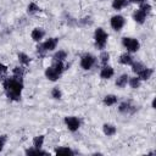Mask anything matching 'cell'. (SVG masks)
<instances>
[{"instance_id":"cell-8","label":"cell","mask_w":156,"mask_h":156,"mask_svg":"<svg viewBox=\"0 0 156 156\" xmlns=\"http://www.w3.org/2000/svg\"><path fill=\"white\" fill-rule=\"evenodd\" d=\"M65 124L69 132H77L80 127V119L76 116H67L65 117Z\"/></svg>"},{"instance_id":"cell-24","label":"cell","mask_w":156,"mask_h":156,"mask_svg":"<svg viewBox=\"0 0 156 156\" xmlns=\"http://www.w3.org/2000/svg\"><path fill=\"white\" fill-rule=\"evenodd\" d=\"M44 135H37V136H34V139H33V146L34 147H41L43 146V144H44Z\"/></svg>"},{"instance_id":"cell-7","label":"cell","mask_w":156,"mask_h":156,"mask_svg":"<svg viewBox=\"0 0 156 156\" xmlns=\"http://www.w3.org/2000/svg\"><path fill=\"white\" fill-rule=\"evenodd\" d=\"M96 63V57L89 52L84 54L82 57H80V67L85 71H89L93 68V66Z\"/></svg>"},{"instance_id":"cell-16","label":"cell","mask_w":156,"mask_h":156,"mask_svg":"<svg viewBox=\"0 0 156 156\" xmlns=\"http://www.w3.org/2000/svg\"><path fill=\"white\" fill-rule=\"evenodd\" d=\"M133 62H134V60H133L132 55L128 52H124L119 56V63H122V65H132Z\"/></svg>"},{"instance_id":"cell-9","label":"cell","mask_w":156,"mask_h":156,"mask_svg":"<svg viewBox=\"0 0 156 156\" xmlns=\"http://www.w3.org/2000/svg\"><path fill=\"white\" fill-rule=\"evenodd\" d=\"M110 24H111L112 29H115V30L118 32V30H121V29L124 27V24H126V20H124V17L121 16V15H115V16L111 17V20H110Z\"/></svg>"},{"instance_id":"cell-2","label":"cell","mask_w":156,"mask_h":156,"mask_svg":"<svg viewBox=\"0 0 156 156\" xmlns=\"http://www.w3.org/2000/svg\"><path fill=\"white\" fill-rule=\"evenodd\" d=\"M65 71V65L62 61H54V65H51L50 67H48L45 69V77L51 80V82H55L57 80L61 74L63 73Z\"/></svg>"},{"instance_id":"cell-13","label":"cell","mask_w":156,"mask_h":156,"mask_svg":"<svg viewBox=\"0 0 156 156\" xmlns=\"http://www.w3.org/2000/svg\"><path fill=\"white\" fill-rule=\"evenodd\" d=\"M152 73H154V69H152V68H147V67L145 66V67H144L136 76L139 77L140 80H147L149 78H151Z\"/></svg>"},{"instance_id":"cell-17","label":"cell","mask_w":156,"mask_h":156,"mask_svg":"<svg viewBox=\"0 0 156 156\" xmlns=\"http://www.w3.org/2000/svg\"><path fill=\"white\" fill-rule=\"evenodd\" d=\"M128 79H129V76L128 74H121L117 79H116V85L118 88H124L127 84H128Z\"/></svg>"},{"instance_id":"cell-33","label":"cell","mask_w":156,"mask_h":156,"mask_svg":"<svg viewBox=\"0 0 156 156\" xmlns=\"http://www.w3.org/2000/svg\"><path fill=\"white\" fill-rule=\"evenodd\" d=\"M152 108H155V99L152 100Z\"/></svg>"},{"instance_id":"cell-10","label":"cell","mask_w":156,"mask_h":156,"mask_svg":"<svg viewBox=\"0 0 156 156\" xmlns=\"http://www.w3.org/2000/svg\"><path fill=\"white\" fill-rule=\"evenodd\" d=\"M118 111L123 115H133L136 111V106H134L130 101H123L119 104Z\"/></svg>"},{"instance_id":"cell-25","label":"cell","mask_w":156,"mask_h":156,"mask_svg":"<svg viewBox=\"0 0 156 156\" xmlns=\"http://www.w3.org/2000/svg\"><path fill=\"white\" fill-rule=\"evenodd\" d=\"M39 10H40V9H39V6H38L35 2H30V4L28 5V7H27V12H28L29 15H34V13H37Z\"/></svg>"},{"instance_id":"cell-15","label":"cell","mask_w":156,"mask_h":156,"mask_svg":"<svg viewBox=\"0 0 156 156\" xmlns=\"http://www.w3.org/2000/svg\"><path fill=\"white\" fill-rule=\"evenodd\" d=\"M102 101H104V105H106V106H113L115 104H117L118 99H117L116 95H113V94H108V95H106V96L104 98Z\"/></svg>"},{"instance_id":"cell-32","label":"cell","mask_w":156,"mask_h":156,"mask_svg":"<svg viewBox=\"0 0 156 156\" xmlns=\"http://www.w3.org/2000/svg\"><path fill=\"white\" fill-rule=\"evenodd\" d=\"M128 1L132 2V4H138V5H141V4L146 2V0H128Z\"/></svg>"},{"instance_id":"cell-31","label":"cell","mask_w":156,"mask_h":156,"mask_svg":"<svg viewBox=\"0 0 156 156\" xmlns=\"http://www.w3.org/2000/svg\"><path fill=\"white\" fill-rule=\"evenodd\" d=\"M6 140H7V136L6 135H0V152L2 151L5 144H6Z\"/></svg>"},{"instance_id":"cell-21","label":"cell","mask_w":156,"mask_h":156,"mask_svg":"<svg viewBox=\"0 0 156 156\" xmlns=\"http://www.w3.org/2000/svg\"><path fill=\"white\" fill-rule=\"evenodd\" d=\"M66 57H67V52L65 51V50H58V51H56L54 55H52V58H54V61H65L66 60Z\"/></svg>"},{"instance_id":"cell-4","label":"cell","mask_w":156,"mask_h":156,"mask_svg":"<svg viewBox=\"0 0 156 156\" xmlns=\"http://www.w3.org/2000/svg\"><path fill=\"white\" fill-rule=\"evenodd\" d=\"M151 12V5H149L147 2H144L140 5V7L133 13V20L139 23V24H143L146 20V16Z\"/></svg>"},{"instance_id":"cell-28","label":"cell","mask_w":156,"mask_h":156,"mask_svg":"<svg viewBox=\"0 0 156 156\" xmlns=\"http://www.w3.org/2000/svg\"><path fill=\"white\" fill-rule=\"evenodd\" d=\"M61 96H62V93H61L60 88H58V87L52 88V90H51V98H54L55 100H60Z\"/></svg>"},{"instance_id":"cell-6","label":"cell","mask_w":156,"mask_h":156,"mask_svg":"<svg viewBox=\"0 0 156 156\" xmlns=\"http://www.w3.org/2000/svg\"><path fill=\"white\" fill-rule=\"evenodd\" d=\"M122 45L127 49L128 52H136L140 48L139 40L135 38H130V37H124L122 39Z\"/></svg>"},{"instance_id":"cell-18","label":"cell","mask_w":156,"mask_h":156,"mask_svg":"<svg viewBox=\"0 0 156 156\" xmlns=\"http://www.w3.org/2000/svg\"><path fill=\"white\" fill-rule=\"evenodd\" d=\"M55 154L56 155H74V151L68 146H61V147L55 149Z\"/></svg>"},{"instance_id":"cell-27","label":"cell","mask_w":156,"mask_h":156,"mask_svg":"<svg viewBox=\"0 0 156 156\" xmlns=\"http://www.w3.org/2000/svg\"><path fill=\"white\" fill-rule=\"evenodd\" d=\"M100 62L105 66V65H107V62H108V60H110V54L107 52V51H101V54H100Z\"/></svg>"},{"instance_id":"cell-11","label":"cell","mask_w":156,"mask_h":156,"mask_svg":"<svg viewBox=\"0 0 156 156\" xmlns=\"http://www.w3.org/2000/svg\"><path fill=\"white\" fill-rule=\"evenodd\" d=\"M113 74H115L113 68L111 66H107V65H105L100 71V78L101 79H110V78H112Z\"/></svg>"},{"instance_id":"cell-5","label":"cell","mask_w":156,"mask_h":156,"mask_svg":"<svg viewBox=\"0 0 156 156\" xmlns=\"http://www.w3.org/2000/svg\"><path fill=\"white\" fill-rule=\"evenodd\" d=\"M107 39H108V34L102 29V28H98L94 33V40H95V46L100 50H104L106 44H107Z\"/></svg>"},{"instance_id":"cell-14","label":"cell","mask_w":156,"mask_h":156,"mask_svg":"<svg viewBox=\"0 0 156 156\" xmlns=\"http://www.w3.org/2000/svg\"><path fill=\"white\" fill-rule=\"evenodd\" d=\"M102 132H104L105 135H107V136H112V135L116 134L117 129H116V127H115L113 124H111V123H105V124L102 126Z\"/></svg>"},{"instance_id":"cell-1","label":"cell","mask_w":156,"mask_h":156,"mask_svg":"<svg viewBox=\"0 0 156 156\" xmlns=\"http://www.w3.org/2000/svg\"><path fill=\"white\" fill-rule=\"evenodd\" d=\"M4 90L6 96L12 101H18L22 96L23 90V78L11 76L4 79Z\"/></svg>"},{"instance_id":"cell-29","label":"cell","mask_w":156,"mask_h":156,"mask_svg":"<svg viewBox=\"0 0 156 156\" xmlns=\"http://www.w3.org/2000/svg\"><path fill=\"white\" fill-rule=\"evenodd\" d=\"M12 74H13V76H16V77L23 78V76H24V68H23L22 66H20V67H15V68H13Z\"/></svg>"},{"instance_id":"cell-22","label":"cell","mask_w":156,"mask_h":156,"mask_svg":"<svg viewBox=\"0 0 156 156\" xmlns=\"http://www.w3.org/2000/svg\"><path fill=\"white\" fill-rule=\"evenodd\" d=\"M140 83H141V80L139 79L138 76H136V77H132V78L128 79V84L130 85L132 89H138V88L140 87Z\"/></svg>"},{"instance_id":"cell-12","label":"cell","mask_w":156,"mask_h":156,"mask_svg":"<svg viewBox=\"0 0 156 156\" xmlns=\"http://www.w3.org/2000/svg\"><path fill=\"white\" fill-rule=\"evenodd\" d=\"M44 35H45V30L43 29V28H34L33 30H32V33H30V37H32V39L34 40V41H41V39L44 38Z\"/></svg>"},{"instance_id":"cell-20","label":"cell","mask_w":156,"mask_h":156,"mask_svg":"<svg viewBox=\"0 0 156 156\" xmlns=\"http://www.w3.org/2000/svg\"><path fill=\"white\" fill-rule=\"evenodd\" d=\"M128 0H113L112 1V7L115 9V10H117V11H119V10H122L123 7H126L127 5H128Z\"/></svg>"},{"instance_id":"cell-30","label":"cell","mask_w":156,"mask_h":156,"mask_svg":"<svg viewBox=\"0 0 156 156\" xmlns=\"http://www.w3.org/2000/svg\"><path fill=\"white\" fill-rule=\"evenodd\" d=\"M7 73V67L2 63H0V80H4L5 79V76Z\"/></svg>"},{"instance_id":"cell-3","label":"cell","mask_w":156,"mask_h":156,"mask_svg":"<svg viewBox=\"0 0 156 156\" xmlns=\"http://www.w3.org/2000/svg\"><path fill=\"white\" fill-rule=\"evenodd\" d=\"M57 43H58L57 38H49V39H46L44 43H41V44H39L37 46V54L39 56H44L48 51L55 50L56 46H57Z\"/></svg>"},{"instance_id":"cell-19","label":"cell","mask_w":156,"mask_h":156,"mask_svg":"<svg viewBox=\"0 0 156 156\" xmlns=\"http://www.w3.org/2000/svg\"><path fill=\"white\" fill-rule=\"evenodd\" d=\"M26 155H48V152L46 151H43L41 147H34V146H32V147H29V149L26 150Z\"/></svg>"},{"instance_id":"cell-23","label":"cell","mask_w":156,"mask_h":156,"mask_svg":"<svg viewBox=\"0 0 156 156\" xmlns=\"http://www.w3.org/2000/svg\"><path fill=\"white\" fill-rule=\"evenodd\" d=\"M18 61H20V63L26 66V65H28L30 62V57L24 52H18Z\"/></svg>"},{"instance_id":"cell-26","label":"cell","mask_w":156,"mask_h":156,"mask_svg":"<svg viewBox=\"0 0 156 156\" xmlns=\"http://www.w3.org/2000/svg\"><path fill=\"white\" fill-rule=\"evenodd\" d=\"M130 66H132V71H133L134 73H136V74H138V73H139V72H140V71H141V69L145 67V66H144L141 62H138V61H136V62L134 61V62H133Z\"/></svg>"}]
</instances>
